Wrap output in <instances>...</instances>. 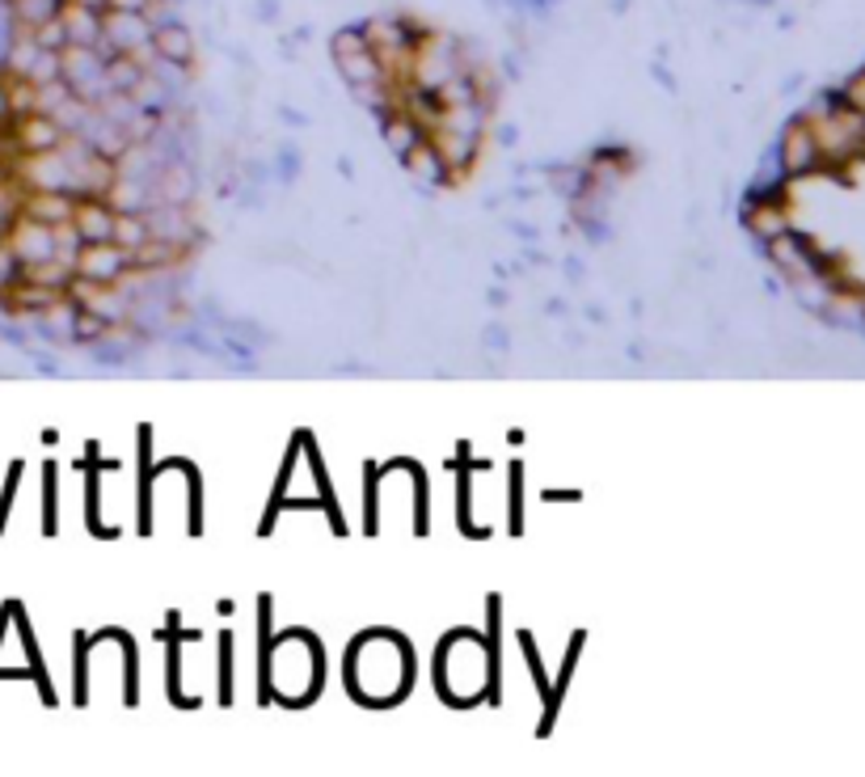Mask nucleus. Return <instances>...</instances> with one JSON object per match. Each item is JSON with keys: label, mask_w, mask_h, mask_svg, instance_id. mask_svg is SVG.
<instances>
[{"label": "nucleus", "mask_w": 865, "mask_h": 777, "mask_svg": "<svg viewBox=\"0 0 865 777\" xmlns=\"http://www.w3.org/2000/svg\"><path fill=\"white\" fill-rule=\"evenodd\" d=\"M132 267V249L119 246V242H81L76 258H72V271L76 275H89L98 283H119Z\"/></svg>", "instance_id": "1"}, {"label": "nucleus", "mask_w": 865, "mask_h": 777, "mask_svg": "<svg viewBox=\"0 0 865 777\" xmlns=\"http://www.w3.org/2000/svg\"><path fill=\"white\" fill-rule=\"evenodd\" d=\"M9 132H13L9 140L17 144V152H51V148H60V140H64V127L51 114H42V110L13 119Z\"/></svg>", "instance_id": "2"}, {"label": "nucleus", "mask_w": 865, "mask_h": 777, "mask_svg": "<svg viewBox=\"0 0 865 777\" xmlns=\"http://www.w3.org/2000/svg\"><path fill=\"white\" fill-rule=\"evenodd\" d=\"M72 229L81 233V242H110L114 208L102 203L98 195H89V199H72Z\"/></svg>", "instance_id": "3"}, {"label": "nucleus", "mask_w": 865, "mask_h": 777, "mask_svg": "<svg viewBox=\"0 0 865 777\" xmlns=\"http://www.w3.org/2000/svg\"><path fill=\"white\" fill-rule=\"evenodd\" d=\"M152 42H157V51H161V60L173 64V69H186V64H195V35L186 30V26H177V22H161L157 30H152Z\"/></svg>", "instance_id": "4"}, {"label": "nucleus", "mask_w": 865, "mask_h": 777, "mask_svg": "<svg viewBox=\"0 0 865 777\" xmlns=\"http://www.w3.org/2000/svg\"><path fill=\"white\" fill-rule=\"evenodd\" d=\"M30 220H42V224H60V220H72V199L64 190H35L30 199H22V208Z\"/></svg>", "instance_id": "5"}, {"label": "nucleus", "mask_w": 865, "mask_h": 777, "mask_svg": "<svg viewBox=\"0 0 865 777\" xmlns=\"http://www.w3.org/2000/svg\"><path fill=\"white\" fill-rule=\"evenodd\" d=\"M819 161V144L815 136L806 132V127H790V136H786V170L790 174H802V170H811Z\"/></svg>", "instance_id": "6"}, {"label": "nucleus", "mask_w": 865, "mask_h": 777, "mask_svg": "<svg viewBox=\"0 0 865 777\" xmlns=\"http://www.w3.org/2000/svg\"><path fill=\"white\" fill-rule=\"evenodd\" d=\"M384 140H388V148H393L397 157H406V152L422 140V132H418V123L410 119V114L393 110V114H384Z\"/></svg>", "instance_id": "7"}, {"label": "nucleus", "mask_w": 865, "mask_h": 777, "mask_svg": "<svg viewBox=\"0 0 865 777\" xmlns=\"http://www.w3.org/2000/svg\"><path fill=\"white\" fill-rule=\"evenodd\" d=\"M401 161H406V165H410L415 174H422V177H435V182H444V177H448V165H444V157L435 152V144L427 140V136H422V140H418L415 148H410V152L401 157Z\"/></svg>", "instance_id": "8"}, {"label": "nucleus", "mask_w": 865, "mask_h": 777, "mask_svg": "<svg viewBox=\"0 0 865 777\" xmlns=\"http://www.w3.org/2000/svg\"><path fill=\"white\" fill-rule=\"evenodd\" d=\"M338 60V72L346 76V85H359V81H381V60L363 47V51H350V55H334Z\"/></svg>", "instance_id": "9"}, {"label": "nucleus", "mask_w": 865, "mask_h": 777, "mask_svg": "<svg viewBox=\"0 0 865 777\" xmlns=\"http://www.w3.org/2000/svg\"><path fill=\"white\" fill-rule=\"evenodd\" d=\"M144 237H152V229H148V215L139 212H114V229H110V242H119V246H139Z\"/></svg>", "instance_id": "10"}, {"label": "nucleus", "mask_w": 865, "mask_h": 777, "mask_svg": "<svg viewBox=\"0 0 865 777\" xmlns=\"http://www.w3.org/2000/svg\"><path fill=\"white\" fill-rule=\"evenodd\" d=\"M747 229L761 233V237L786 233V208H781V203H752V208H747Z\"/></svg>", "instance_id": "11"}, {"label": "nucleus", "mask_w": 865, "mask_h": 777, "mask_svg": "<svg viewBox=\"0 0 865 777\" xmlns=\"http://www.w3.org/2000/svg\"><path fill=\"white\" fill-rule=\"evenodd\" d=\"M106 334H110V321L98 318L94 309H81V305H76V313H72V338L94 343V338H106Z\"/></svg>", "instance_id": "12"}, {"label": "nucleus", "mask_w": 865, "mask_h": 777, "mask_svg": "<svg viewBox=\"0 0 865 777\" xmlns=\"http://www.w3.org/2000/svg\"><path fill=\"white\" fill-rule=\"evenodd\" d=\"M363 47H368L363 26H350V30H338V35L330 38V51H334V55H350V51H363Z\"/></svg>", "instance_id": "13"}, {"label": "nucleus", "mask_w": 865, "mask_h": 777, "mask_svg": "<svg viewBox=\"0 0 865 777\" xmlns=\"http://www.w3.org/2000/svg\"><path fill=\"white\" fill-rule=\"evenodd\" d=\"M186 195H190V177H186V170H173L170 177H165V190H161V199L165 203H186Z\"/></svg>", "instance_id": "14"}, {"label": "nucleus", "mask_w": 865, "mask_h": 777, "mask_svg": "<svg viewBox=\"0 0 865 777\" xmlns=\"http://www.w3.org/2000/svg\"><path fill=\"white\" fill-rule=\"evenodd\" d=\"M17 271V258H13V249H9V242L0 237V275H13Z\"/></svg>", "instance_id": "15"}, {"label": "nucleus", "mask_w": 865, "mask_h": 777, "mask_svg": "<svg viewBox=\"0 0 865 777\" xmlns=\"http://www.w3.org/2000/svg\"><path fill=\"white\" fill-rule=\"evenodd\" d=\"M849 102H853L857 110H865V76H857V81L849 85Z\"/></svg>", "instance_id": "16"}, {"label": "nucleus", "mask_w": 865, "mask_h": 777, "mask_svg": "<svg viewBox=\"0 0 865 777\" xmlns=\"http://www.w3.org/2000/svg\"><path fill=\"white\" fill-rule=\"evenodd\" d=\"M13 114H9V98H4V81H0V127H9Z\"/></svg>", "instance_id": "17"}, {"label": "nucleus", "mask_w": 865, "mask_h": 777, "mask_svg": "<svg viewBox=\"0 0 865 777\" xmlns=\"http://www.w3.org/2000/svg\"><path fill=\"white\" fill-rule=\"evenodd\" d=\"M4 229H9V224H4V220H0V237H4Z\"/></svg>", "instance_id": "18"}]
</instances>
